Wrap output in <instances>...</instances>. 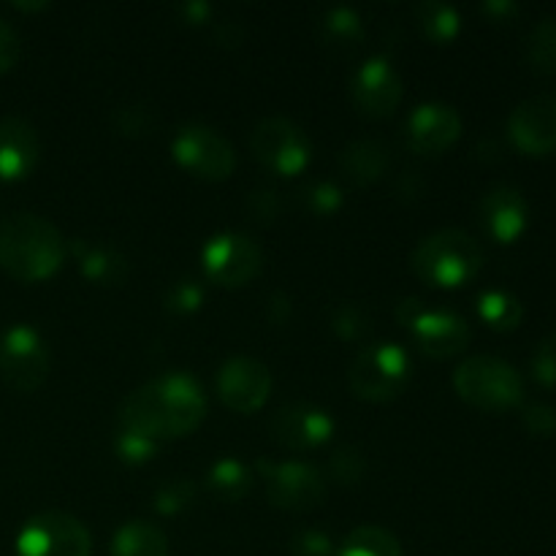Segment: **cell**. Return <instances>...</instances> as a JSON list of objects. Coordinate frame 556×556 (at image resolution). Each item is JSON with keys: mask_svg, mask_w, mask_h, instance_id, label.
<instances>
[{"mask_svg": "<svg viewBox=\"0 0 556 556\" xmlns=\"http://www.w3.org/2000/svg\"><path fill=\"white\" fill-rule=\"evenodd\" d=\"M250 147L266 168L286 174V177L302 174L313 157V144H309L307 134L286 117L261 119L253 130Z\"/></svg>", "mask_w": 556, "mask_h": 556, "instance_id": "30bf717a", "label": "cell"}, {"mask_svg": "<svg viewBox=\"0 0 556 556\" xmlns=\"http://www.w3.org/2000/svg\"><path fill=\"white\" fill-rule=\"evenodd\" d=\"M353 103L367 117H389L402 101V79L386 58H369L356 68L351 79Z\"/></svg>", "mask_w": 556, "mask_h": 556, "instance_id": "5bb4252c", "label": "cell"}, {"mask_svg": "<svg viewBox=\"0 0 556 556\" xmlns=\"http://www.w3.org/2000/svg\"><path fill=\"white\" fill-rule=\"evenodd\" d=\"M68 255L63 231L36 212L0 217V266L22 282L49 280Z\"/></svg>", "mask_w": 556, "mask_h": 556, "instance_id": "7a4b0ae2", "label": "cell"}, {"mask_svg": "<svg viewBox=\"0 0 556 556\" xmlns=\"http://www.w3.org/2000/svg\"><path fill=\"white\" fill-rule=\"evenodd\" d=\"M331 434H334V418L307 402L280 407L271 418V438L291 451L318 448Z\"/></svg>", "mask_w": 556, "mask_h": 556, "instance_id": "e0dca14e", "label": "cell"}, {"mask_svg": "<svg viewBox=\"0 0 556 556\" xmlns=\"http://www.w3.org/2000/svg\"><path fill=\"white\" fill-rule=\"evenodd\" d=\"M483 11H486V14H494V16H508V14H516V5L514 3H508V0H494V3H486L483 5Z\"/></svg>", "mask_w": 556, "mask_h": 556, "instance_id": "b9f144b4", "label": "cell"}, {"mask_svg": "<svg viewBox=\"0 0 556 556\" xmlns=\"http://www.w3.org/2000/svg\"><path fill=\"white\" fill-rule=\"evenodd\" d=\"M172 152L179 166L204 179H215V182L228 179V174L237 166V152H233L231 141L220 130L204 123L182 125L174 136Z\"/></svg>", "mask_w": 556, "mask_h": 556, "instance_id": "9c48e42d", "label": "cell"}, {"mask_svg": "<svg viewBox=\"0 0 556 556\" xmlns=\"http://www.w3.org/2000/svg\"><path fill=\"white\" fill-rule=\"evenodd\" d=\"M329 470L340 483H358L364 478V470H367V459H364L356 445H342L331 456Z\"/></svg>", "mask_w": 556, "mask_h": 556, "instance_id": "f1b7e54d", "label": "cell"}, {"mask_svg": "<svg viewBox=\"0 0 556 556\" xmlns=\"http://www.w3.org/2000/svg\"><path fill=\"white\" fill-rule=\"evenodd\" d=\"M416 22L424 36L434 43L454 41L462 27L459 11L448 3H440V0H424V3H418Z\"/></svg>", "mask_w": 556, "mask_h": 556, "instance_id": "cb8c5ba5", "label": "cell"}, {"mask_svg": "<svg viewBox=\"0 0 556 556\" xmlns=\"http://www.w3.org/2000/svg\"><path fill=\"white\" fill-rule=\"evenodd\" d=\"M320 38L326 49L334 52H353L364 38L362 16L348 5H334L320 16Z\"/></svg>", "mask_w": 556, "mask_h": 556, "instance_id": "603a6c76", "label": "cell"}, {"mask_svg": "<svg viewBox=\"0 0 556 556\" xmlns=\"http://www.w3.org/2000/svg\"><path fill=\"white\" fill-rule=\"evenodd\" d=\"M340 556H402V546L383 527L364 525L342 541Z\"/></svg>", "mask_w": 556, "mask_h": 556, "instance_id": "d4e9b609", "label": "cell"}, {"mask_svg": "<svg viewBox=\"0 0 556 556\" xmlns=\"http://www.w3.org/2000/svg\"><path fill=\"white\" fill-rule=\"evenodd\" d=\"M20 54H22L20 33H16V27L11 25L5 16H0V74L14 68V65L20 63Z\"/></svg>", "mask_w": 556, "mask_h": 556, "instance_id": "8d00e7d4", "label": "cell"}, {"mask_svg": "<svg viewBox=\"0 0 556 556\" xmlns=\"http://www.w3.org/2000/svg\"><path fill=\"white\" fill-rule=\"evenodd\" d=\"M38 155H41V141L25 117L9 114L0 119V177L25 179L36 168Z\"/></svg>", "mask_w": 556, "mask_h": 556, "instance_id": "d6986e66", "label": "cell"}, {"mask_svg": "<svg viewBox=\"0 0 556 556\" xmlns=\"http://www.w3.org/2000/svg\"><path fill=\"white\" fill-rule=\"evenodd\" d=\"M117 128L123 130V134H141V130H150L152 128L150 112H147V109H141V106L119 109Z\"/></svg>", "mask_w": 556, "mask_h": 556, "instance_id": "ab89813d", "label": "cell"}, {"mask_svg": "<svg viewBox=\"0 0 556 556\" xmlns=\"http://www.w3.org/2000/svg\"><path fill=\"white\" fill-rule=\"evenodd\" d=\"M389 144L380 139H356L342 150L340 166L342 174L353 185H372L389 168Z\"/></svg>", "mask_w": 556, "mask_h": 556, "instance_id": "ffe728a7", "label": "cell"}, {"mask_svg": "<svg viewBox=\"0 0 556 556\" xmlns=\"http://www.w3.org/2000/svg\"><path fill=\"white\" fill-rule=\"evenodd\" d=\"M92 538L71 514L47 510L27 521L16 535L14 556H90Z\"/></svg>", "mask_w": 556, "mask_h": 556, "instance_id": "52a82bcc", "label": "cell"}, {"mask_svg": "<svg viewBox=\"0 0 556 556\" xmlns=\"http://www.w3.org/2000/svg\"><path fill=\"white\" fill-rule=\"evenodd\" d=\"M413 271L421 280L440 288H456L470 282L483 266V248L472 233L462 228H443L416 244L410 258Z\"/></svg>", "mask_w": 556, "mask_h": 556, "instance_id": "3957f363", "label": "cell"}, {"mask_svg": "<svg viewBox=\"0 0 556 556\" xmlns=\"http://www.w3.org/2000/svg\"><path fill=\"white\" fill-rule=\"evenodd\" d=\"M112 556H168V538L161 527L134 519L114 535Z\"/></svg>", "mask_w": 556, "mask_h": 556, "instance_id": "44dd1931", "label": "cell"}, {"mask_svg": "<svg viewBox=\"0 0 556 556\" xmlns=\"http://www.w3.org/2000/svg\"><path fill=\"white\" fill-rule=\"evenodd\" d=\"M201 261L210 280L220 286H244L261 271L264 253H261V244L248 233L223 231L204 244Z\"/></svg>", "mask_w": 556, "mask_h": 556, "instance_id": "7c38bea8", "label": "cell"}, {"mask_svg": "<svg viewBox=\"0 0 556 556\" xmlns=\"http://www.w3.org/2000/svg\"><path fill=\"white\" fill-rule=\"evenodd\" d=\"M521 421L535 438H552L556 432V407L548 402H530L521 413Z\"/></svg>", "mask_w": 556, "mask_h": 556, "instance_id": "e575fe53", "label": "cell"}, {"mask_svg": "<svg viewBox=\"0 0 556 556\" xmlns=\"http://www.w3.org/2000/svg\"><path fill=\"white\" fill-rule=\"evenodd\" d=\"M530 367L538 383L556 386V331H552V334H546L538 342L535 351H532Z\"/></svg>", "mask_w": 556, "mask_h": 556, "instance_id": "d6a6232c", "label": "cell"}, {"mask_svg": "<svg viewBox=\"0 0 556 556\" xmlns=\"http://www.w3.org/2000/svg\"><path fill=\"white\" fill-rule=\"evenodd\" d=\"M79 255V269L87 280L101 282V286H119L128 277V258L117 253L114 248H103V244H81L76 250Z\"/></svg>", "mask_w": 556, "mask_h": 556, "instance_id": "7402d4cb", "label": "cell"}, {"mask_svg": "<svg viewBox=\"0 0 556 556\" xmlns=\"http://www.w3.org/2000/svg\"><path fill=\"white\" fill-rule=\"evenodd\" d=\"M478 220H481L483 231L497 242H514L521 237L527 220H530V206H527L525 193L516 185H494L478 201Z\"/></svg>", "mask_w": 556, "mask_h": 556, "instance_id": "ac0fdd59", "label": "cell"}, {"mask_svg": "<svg viewBox=\"0 0 556 556\" xmlns=\"http://www.w3.org/2000/svg\"><path fill=\"white\" fill-rule=\"evenodd\" d=\"M49 375V351L43 337L25 324L9 326L0 334V378L16 391L41 389Z\"/></svg>", "mask_w": 556, "mask_h": 556, "instance_id": "ba28073f", "label": "cell"}, {"mask_svg": "<svg viewBox=\"0 0 556 556\" xmlns=\"http://www.w3.org/2000/svg\"><path fill=\"white\" fill-rule=\"evenodd\" d=\"M201 302H204V291H201V286L195 280H179L166 291V307L172 313H195L201 307Z\"/></svg>", "mask_w": 556, "mask_h": 556, "instance_id": "836d02e7", "label": "cell"}, {"mask_svg": "<svg viewBox=\"0 0 556 556\" xmlns=\"http://www.w3.org/2000/svg\"><path fill=\"white\" fill-rule=\"evenodd\" d=\"M396 320L413 334L421 353L432 358H451L470 345V324L451 309H432L421 299H402Z\"/></svg>", "mask_w": 556, "mask_h": 556, "instance_id": "8992f818", "label": "cell"}, {"mask_svg": "<svg viewBox=\"0 0 556 556\" xmlns=\"http://www.w3.org/2000/svg\"><path fill=\"white\" fill-rule=\"evenodd\" d=\"M185 14H188L190 22H204L206 14H210V5H206V3H190V5H185Z\"/></svg>", "mask_w": 556, "mask_h": 556, "instance_id": "7bdbcfd3", "label": "cell"}, {"mask_svg": "<svg viewBox=\"0 0 556 556\" xmlns=\"http://www.w3.org/2000/svg\"><path fill=\"white\" fill-rule=\"evenodd\" d=\"M525 49L532 71L543 76L556 74V16H543L532 25Z\"/></svg>", "mask_w": 556, "mask_h": 556, "instance_id": "484cf974", "label": "cell"}, {"mask_svg": "<svg viewBox=\"0 0 556 556\" xmlns=\"http://www.w3.org/2000/svg\"><path fill=\"white\" fill-rule=\"evenodd\" d=\"M215 38L223 47H239L244 38V30L239 25H233V22H220V25L215 27Z\"/></svg>", "mask_w": 556, "mask_h": 556, "instance_id": "60d3db41", "label": "cell"}, {"mask_svg": "<svg viewBox=\"0 0 556 556\" xmlns=\"http://www.w3.org/2000/svg\"><path fill=\"white\" fill-rule=\"evenodd\" d=\"M266 497L282 510H313L326 500V478L304 462H258Z\"/></svg>", "mask_w": 556, "mask_h": 556, "instance_id": "8fae6325", "label": "cell"}, {"mask_svg": "<svg viewBox=\"0 0 556 556\" xmlns=\"http://www.w3.org/2000/svg\"><path fill=\"white\" fill-rule=\"evenodd\" d=\"M478 313L492 329L510 331L525 318V307L519 299L508 291H486L478 296Z\"/></svg>", "mask_w": 556, "mask_h": 556, "instance_id": "4316f807", "label": "cell"}, {"mask_svg": "<svg viewBox=\"0 0 556 556\" xmlns=\"http://www.w3.org/2000/svg\"><path fill=\"white\" fill-rule=\"evenodd\" d=\"M508 136L527 155H548L556 150V96L541 92L510 112Z\"/></svg>", "mask_w": 556, "mask_h": 556, "instance_id": "9a60e30c", "label": "cell"}, {"mask_svg": "<svg viewBox=\"0 0 556 556\" xmlns=\"http://www.w3.org/2000/svg\"><path fill=\"white\" fill-rule=\"evenodd\" d=\"M454 389L467 405L478 410H510L525 396L519 369L497 356H470L456 367Z\"/></svg>", "mask_w": 556, "mask_h": 556, "instance_id": "277c9868", "label": "cell"}, {"mask_svg": "<svg viewBox=\"0 0 556 556\" xmlns=\"http://www.w3.org/2000/svg\"><path fill=\"white\" fill-rule=\"evenodd\" d=\"M410 356L396 342H375L358 351L348 369L353 394L369 402H389L410 383Z\"/></svg>", "mask_w": 556, "mask_h": 556, "instance_id": "5b68a950", "label": "cell"}, {"mask_svg": "<svg viewBox=\"0 0 556 556\" xmlns=\"http://www.w3.org/2000/svg\"><path fill=\"white\" fill-rule=\"evenodd\" d=\"M212 492L220 500H242L250 492V470L239 459H217L206 476Z\"/></svg>", "mask_w": 556, "mask_h": 556, "instance_id": "83f0119b", "label": "cell"}, {"mask_svg": "<svg viewBox=\"0 0 556 556\" xmlns=\"http://www.w3.org/2000/svg\"><path fill=\"white\" fill-rule=\"evenodd\" d=\"M293 552L299 556H329L331 554V541L318 530H307L302 535H296L293 541Z\"/></svg>", "mask_w": 556, "mask_h": 556, "instance_id": "74e56055", "label": "cell"}, {"mask_svg": "<svg viewBox=\"0 0 556 556\" xmlns=\"http://www.w3.org/2000/svg\"><path fill=\"white\" fill-rule=\"evenodd\" d=\"M206 416V394L193 375L168 372L147 380L119 402V429L155 443L195 432Z\"/></svg>", "mask_w": 556, "mask_h": 556, "instance_id": "6da1fadb", "label": "cell"}, {"mask_svg": "<svg viewBox=\"0 0 556 556\" xmlns=\"http://www.w3.org/2000/svg\"><path fill=\"white\" fill-rule=\"evenodd\" d=\"M248 210L250 215H255L258 220H271V217H277V212H280V199H277V193H271V190H253L248 199Z\"/></svg>", "mask_w": 556, "mask_h": 556, "instance_id": "f35d334b", "label": "cell"}, {"mask_svg": "<svg viewBox=\"0 0 556 556\" xmlns=\"http://www.w3.org/2000/svg\"><path fill=\"white\" fill-rule=\"evenodd\" d=\"M405 136L407 147L418 155H440L462 136V117L448 103H421L407 117Z\"/></svg>", "mask_w": 556, "mask_h": 556, "instance_id": "2e32d148", "label": "cell"}, {"mask_svg": "<svg viewBox=\"0 0 556 556\" xmlns=\"http://www.w3.org/2000/svg\"><path fill=\"white\" fill-rule=\"evenodd\" d=\"M193 497H195L193 483L177 478V481H168L157 489L155 510L157 514H177V510H182L185 505L193 503Z\"/></svg>", "mask_w": 556, "mask_h": 556, "instance_id": "1f68e13d", "label": "cell"}, {"mask_svg": "<svg viewBox=\"0 0 556 556\" xmlns=\"http://www.w3.org/2000/svg\"><path fill=\"white\" fill-rule=\"evenodd\" d=\"M331 326L345 340H362L369 331V313L364 307H358V304H340Z\"/></svg>", "mask_w": 556, "mask_h": 556, "instance_id": "4dcf8cb0", "label": "cell"}, {"mask_svg": "<svg viewBox=\"0 0 556 556\" xmlns=\"http://www.w3.org/2000/svg\"><path fill=\"white\" fill-rule=\"evenodd\" d=\"M271 394V372L264 362L233 356L217 369V396L237 413H255Z\"/></svg>", "mask_w": 556, "mask_h": 556, "instance_id": "4fadbf2b", "label": "cell"}, {"mask_svg": "<svg viewBox=\"0 0 556 556\" xmlns=\"http://www.w3.org/2000/svg\"><path fill=\"white\" fill-rule=\"evenodd\" d=\"M302 201L313 212L329 215V212H334L342 204V193L331 182H313L302 190Z\"/></svg>", "mask_w": 556, "mask_h": 556, "instance_id": "d590c367", "label": "cell"}, {"mask_svg": "<svg viewBox=\"0 0 556 556\" xmlns=\"http://www.w3.org/2000/svg\"><path fill=\"white\" fill-rule=\"evenodd\" d=\"M157 445L161 443H155L150 438H141L136 432H125V429H119L117 438H114V451L128 465H141V462L152 459L157 454Z\"/></svg>", "mask_w": 556, "mask_h": 556, "instance_id": "f546056e", "label": "cell"}]
</instances>
